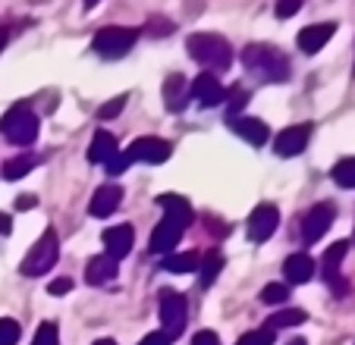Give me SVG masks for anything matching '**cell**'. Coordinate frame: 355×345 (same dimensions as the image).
Here are the masks:
<instances>
[{"label": "cell", "mask_w": 355, "mask_h": 345, "mask_svg": "<svg viewBox=\"0 0 355 345\" xmlns=\"http://www.w3.org/2000/svg\"><path fill=\"white\" fill-rule=\"evenodd\" d=\"M192 345H220V336L214 330H198L192 336Z\"/></svg>", "instance_id": "d590c367"}, {"label": "cell", "mask_w": 355, "mask_h": 345, "mask_svg": "<svg viewBox=\"0 0 355 345\" xmlns=\"http://www.w3.org/2000/svg\"><path fill=\"white\" fill-rule=\"evenodd\" d=\"M283 273H286V283L302 285L315 276V260L309 254H289L286 264H283Z\"/></svg>", "instance_id": "44dd1931"}, {"label": "cell", "mask_w": 355, "mask_h": 345, "mask_svg": "<svg viewBox=\"0 0 355 345\" xmlns=\"http://www.w3.org/2000/svg\"><path fill=\"white\" fill-rule=\"evenodd\" d=\"M336 35V22H318V26H305L299 32V51L302 53H318L330 38Z\"/></svg>", "instance_id": "2e32d148"}, {"label": "cell", "mask_w": 355, "mask_h": 345, "mask_svg": "<svg viewBox=\"0 0 355 345\" xmlns=\"http://www.w3.org/2000/svg\"><path fill=\"white\" fill-rule=\"evenodd\" d=\"M182 233H186L182 226H176L173 220L164 217L161 223L155 226V233H151V251H155V254H170L176 245H180Z\"/></svg>", "instance_id": "e0dca14e"}, {"label": "cell", "mask_w": 355, "mask_h": 345, "mask_svg": "<svg viewBox=\"0 0 355 345\" xmlns=\"http://www.w3.org/2000/svg\"><path fill=\"white\" fill-rule=\"evenodd\" d=\"M189 91H192V98L198 100L201 107H217L227 100V88H223L220 82H217V76H211V73H201L198 79L189 85Z\"/></svg>", "instance_id": "4fadbf2b"}, {"label": "cell", "mask_w": 355, "mask_h": 345, "mask_svg": "<svg viewBox=\"0 0 355 345\" xmlns=\"http://www.w3.org/2000/svg\"><path fill=\"white\" fill-rule=\"evenodd\" d=\"M38 116L28 104H13L3 120H0V132L10 139V145H19V148H28L35 139H38Z\"/></svg>", "instance_id": "3957f363"}, {"label": "cell", "mask_w": 355, "mask_h": 345, "mask_svg": "<svg viewBox=\"0 0 355 345\" xmlns=\"http://www.w3.org/2000/svg\"><path fill=\"white\" fill-rule=\"evenodd\" d=\"M302 3L305 0H277V19H289V16H295L302 10Z\"/></svg>", "instance_id": "836d02e7"}, {"label": "cell", "mask_w": 355, "mask_h": 345, "mask_svg": "<svg viewBox=\"0 0 355 345\" xmlns=\"http://www.w3.org/2000/svg\"><path fill=\"white\" fill-rule=\"evenodd\" d=\"M104 166H107V172H110V176H120V172H126V166H132V163H129V157H126V154H114V157H110Z\"/></svg>", "instance_id": "e575fe53"}, {"label": "cell", "mask_w": 355, "mask_h": 345, "mask_svg": "<svg viewBox=\"0 0 355 345\" xmlns=\"http://www.w3.org/2000/svg\"><path fill=\"white\" fill-rule=\"evenodd\" d=\"M330 176H334V182L340 188H355V157H343Z\"/></svg>", "instance_id": "484cf974"}, {"label": "cell", "mask_w": 355, "mask_h": 345, "mask_svg": "<svg viewBox=\"0 0 355 345\" xmlns=\"http://www.w3.org/2000/svg\"><path fill=\"white\" fill-rule=\"evenodd\" d=\"M35 204H38V201H35L32 195H28V198H26V195H22V198L16 201V207H22V211H26V207H35Z\"/></svg>", "instance_id": "60d3db41"}, {"label": "cell", "mask_w": 355, "mask_h": 345, "mask_svg": "<svg viewBox=\"0 0 355 345\" xmlns=\"http://www.w3.org/2000/svg\"><path fill=\"white\" fill-rule=\"evenodd\" d=\"M227 100H230V110H227V116H239V110L248 104V91H245V88H239V85H236L233 91H227Z\"/></svg>", "instance_id": "1f68e13d"}, {"label": "cell", "mask_w": 355, "mask_h": 345, "mask_svg": "<svg viewBox=\"0 0 355 345\" xmlns=\"http://www.w3.org/2000/svg\"><path fill=\"white\" fill-rule=\"evenodd\" d=\"M236 345H274V330H268V326H264V330H252Z\"/></svg>", "instance_id": "4dcf8cb0"}, {"label": "cell", "mask_w": 355, "mask_h": 345, "mask_svg": "<svg viewBox=\"0 0 355 345\" xmlns=\"http://www.w3.org/2000/svg\"><path fill=\"white\" fill-rule=\"evenodd\" d=\"M289 299V289L283 283H268L261 292V301L264 305H283V301Z\"/></svg>", "instance_id": "f1b7e54d"}, {"label": "cell", "mask_w": 355, "mask_h": 345, "mask_svg": "<svg viewBox=\"0 0 355 345\" xmlns=\"http://www.w3.org/2000/svg\"><path fill=\"white\" fill-rule=\"evenodd\" d=\"M116 154V139L110 132H94V139H92V145H88V160L92 163H107L110 157Z\"/></svg>", "instance_id": "7402d4cb"}, {"label": "cell", "mask_w": 355, "mask_h": 345, "mask_svg": "<svg viewBox=\"0 0 355 345\" xmlns=\"http://www.w3.org/2000/svg\"><path fill=\"white\" fill-rule=\"evenodd\" d=\"M170 151H173L170 141L145 135V139H135L123 154L129 157V163H164V160H170Z\"/></svg>", "instance_id": "9c48e42d"}, {"label": "cell", "mask_w": 355, "mask_h": 345, "mask_svg": "<svg viewBox=\"0 0 355 345\" xmlns=\"http://www.w3.org/2000/svg\"><path fill=\"white\" fill-rule=\"evenodd\" d=\"M189 100H192V91H189L186 76H180V73L167 76V82H164V107L170 113H182L189 107Z\"/></svg>", "instance_id": "9a60e30c"}, {"label": "cell", "mask_w": 355, "mask_h": 345, "mask_svg": "<svg viewBox=\"0 0 355 345\" xmlns=\"http://www.w3.org/2000/svg\"><path fill=\"white\" fill-rule=\"evenodd\" d=\"M69 289H73V279H69V276H60V279H54V283L47 285V292H51V295H67Z\"/></svg>", "instance_id": "8d00e7d4"}, {"label": "cell", "mask_w": 355, "mask_h": 345, "mask_svg": "<svg viewBox=\"0 0 355 345\" xmlns=\"http://www.w3.org/2000/svg\"><path fill=\"white\" fill-rule=\"evenodd\" d=\"M139 345H170V339L164 336V333H148V336L141 339Z\"/></svg>", "instance_id": "f35d334b"}, {"label": "cell", "mask_w": 355, "mask_h": 345, "mask_svg": "<svg viewBox=\"0 0 355 345\" xmlns=\"http://www.w3.org/2000/svg\"><path fill=\"white\" fill-rule=\"evenodd\" d=\"M309 320V314L299 311V308H286V311H277L268 317V330H286V326H299Z\"/></svg>", "instance_id": "d4e9b609"}, {"label": "cell", "mask_w": 355, "mask_h": 345, "mask_svg": "<svg viewBox=\"0 0 355 345\" xmlns=\"http://www.w3.org/2000/svg\"><path fill=\"white\" fill-rule=\"evenodd\" d=\"M35 163H38V157H32V154H22V157H13L3 163V179L16 182L22 179V176H28V172L35 170Z\"/></svg>", "instance_id": "cb8c5ba5"}, {"label": "cell", "mask_w": 355, "mask_h": 345, "mask_svg": "<svg viewBox=\"0 0 355 345\" xmlns=\"http://www.w3.org/2000/svg\"><path fill=\"white\" fill-rule=\"evenodd\" d=\"M309 139H311V126H309V123H305V126L283 129V132L277 135V141H274L277 157H295V154H302V151H305V145H309Z\"/></svg>", "instance_id": "7c38bea8"}, {"label": "cell", "mask_w": 355, "mask_h": 345, "mask_svg": "<svg viewBox=\"0 0 355 345\" xmlns=\"http://www.w3.org/2000/svg\"><path fill=\"white\" fill-rule=\"evenodd\" d=\"M85 7L92 10V7H98V0H85Z\"/></svg>", "instance_id": "f6af8a7d"}, {"label": "cell", "mask_w": 355, "mask_h": 345, "mask_svg": "<svg viewBox=\"0 0 355 345\" xmlns=\"http://www.w3.org/2000/svg\"><path fill=\"white\" fill-rule=\"evenodd\" d=\"M19 339H22V330L16 320H10V317L0 320V345H16Z\"/></svg>", "instance_id": "f546056e"}, {"label": "cell", "mask_w": 355, "mask_h": 345, "mask_svg": "<svg viewBox=\"0 0 355 345\" xmlns=\"http://www.w3.org/2000/svg\"><path fill=\"white\" fill-rule=\"evenodd\" d=\"M120 260H114V258H107V254H98V258H92L88 260V267H85V283L88 285H107V283H114L116 279V273H120Z\"/></svg>", "instance_id": "ac0fdd59"}, {"label": "cell", "mask_w": 355, "mask_h": 345, "mask_svg": "<svg viewBox=\"0 0 355 345\" xmlns=\"http://www.w3.org/2000/svg\"><path fill=\"white\" fill-rule=\"evenodd\" d=\"M120 201H123V188L120 186H101L98 192H94V198H92V204H88V211H92V217H110V213L120 207Z\"/></svg>", "instance_id": "ffe728a7"}, {"label": "cell", "mask_w": 355, "mask_h": 345, "mask_svg": "<svg viewBox=\"0 0 355 345\" xmlns=\"http://www.w3.org/2000/svg\"><path fill=\"white\" fill-rule=\"evenodd\" d=\"M92 345H116L114 339H98V342H92Z\"/></svg>", "instance_id": "b9f144b4"}, {"label": "cell", "mask_w": 355, "mask_h": 345, "mask_svg": "<svg viewBox=\"0 0 355 345\" xmlns=\"http://www.w3.org/2000/svg\"><path fill=\"white\" fill-rule=\"evenodd\" d=\"M161 320H164V336L173 342L180 339V333L186 330V320H189V301L182 299L180 292L173 289H164L161 292Z\"/></svg>", "instance_id": "8992f818"}, {"label": "cell", "mask_w": 355, "mask_h": 345, "mask_svg": "<svg viewBox=\"0 0 355 345\" xmlns=\"http://www.w3.org/2000/svg\"><path fill=\"white\" fill-rule=\"evenodd\" d=\"M157 207L164 211V217L173 220V223L182 226V229H189V226H192V220H195L189 201L180 198V195H161V198H157Z\"/></svg>", "instance_id": "d6986e66"}, {"label": "cell", "mask_w": 355, "mask_h": 345, "mask_svg": "<svg viewBox=\"0 0 355 345\" xmlns=\"http://www.w3.org/2000/svg\"><path fill=\"white\" fill-rule=\"evenodd\" d=\"M336 220V207L330 204V201H321V204H315L305 217H302V242L305 245H315V242L324 239V233H327L330 226H334Z\"/></svg>", "instance_id": "52a82bcc"}, {"label": "cell", "mask_w": 355, "mask_h": 345, "mask_svg": "<svg viewBox=\"0 0 355 345\" xmlns=\"http://www.w3.org/2000/svg\"><path fill=\"white\" fill-rule=\"evenodd\" d=\"M352 73H355V67H352Z\"/></svg>", "instance_id": "bcb514c9"}, {"label": "cell", "mask_w": 355, "mask_h": 345, "mask_svg": "<svg viewBox=\"0 0 355 345\" xmlns=\"http://www.w3.org/2000/svg\"><path fill=\"white\" fill-rule=\"evenodd\" d=\"M3 44H7V32L0 28V51H3Z\"/></svg>", "instance_id": "7bdbcfd3"}, {"label": "cell", "mask_w": 355, "mask_h": 345, "mask_svg": "<svg viewBox=\"0 0 355 345\" xmlns=\"http://www.w3.org/2000/svg\"><path fill=\"white\" fill-rule=\"evenodd\" d=\"M286 345H309V342H305V339H289Z\"/></svg>", "instance_id": "ee69618b"}, {"label": "cell", "mask_w": 355, "mask_h": 345, "mask_svg": "<svg viewBox=\"0 0 355 345\" xmlns=\"http://www.w3.org/2000/svg\"><path fill=\"white\" fill-rule=\"evenodd\" d=\"M346 251H349V242H334V245L324 251V260H321V273H324V279H327V285L334 289L336 299H346L349 295V283L340 276V264H343V258H346Z\"/></svg>", "instance_id": "ba28073f"}, {"label": "cell", "mask_w": 355, "mask_h": 345, "mask_svg": "<svg viewBox=\"0 0 355 345\" xmlns=\"http://www.w3.org/2000/svg\"><path fill=\"white\" fill-rule=\"evenodd\" d=\"M201 267L198 251H182V254H167L164 258V270L167 273H192Z\"/></svg>", "instance_id": "603a6c76"}, {"label": "cell", "mask_w": 355, "mask_h": 345, "mask_svg": "<svg viewBox=\"0 0 355 345\" xmlns=\"http://www.w3.org/2000/svg\"><path fill=\"white\" fill-rule=\"evenodd\" d=\"M145 32H151V35H167V32H173V26L170 22H164V19H148V26H145Z\"/></svg>", "instance_id": "74e56055"}, {"label": "cell", "mask_w": 355, "mask_h": 345, "mask_svg": "<svg viewBox=\"0 0 355 345\" xmlns=\"http://www.w3.org/2000/svg\"><path fill=\"white\" fill-rule=\"evenodd\" d=\"M220 267H223L220 251H211L208 258H205V264H201V285H211V283H214L217 273H220Z\"/></svg>", "instance_id": "4316f807"}, {"label": "cell", "mask_w": 355, "mask_h": 345, "mask_svg": "<svg viewBox=\"0 0 355 345\" xmlns=\"http://www.w3.org/2000/svg\"><path fill=\"white\" fill-rule=\"evenodd\" d=\"M57 258H60V239H57L54 229H44V236H41V239L28 248L26 258H22L19 273L22 276H44V273L57 264Z\"/></svg>", "instance_id": "277c9868"}, {"label": "cell", "mask_w": 355, "mask_h": 345, "mask_svg": "<svg viewBox=\"0 0 355 345\" xmlns=\"http://www.w3.org/2000/svg\"><path fill=\"white\" fill-rule=\"evenodd\" d=\"M10 229H13V220H10V213H0V236H7Z\"/></svg>", "instance_id": "ab89813d"}, {"label": "cell", "mask_w": 355, "mask_h": 345, "mask_svg": "<svg viewBox=\"0 0 355 345\" xmlns=\"http://www.w3.org/2000/svg\"><path fill=\"white\" fill-rule=\"evenodd\" d=\"M227 126L233 129L242 141H248V145H255V148H261L264 141L270 139L268 123L255 120V116H242V113H239V116H227Z\"/></svg>", "instance_id": "8fae6325"}, {"label": "cell", "mask_w": 355, "mask_h": 345, "mask_svg": "<svg viewBox=\"0 0 355 345\" xmlns=\"http://www.w3.org/2000/svg\"><path fill=\"white\" fill-rule=\"evenodd\" d=\"M123 107H126V94H120V98L107 100V104L98 110V116H101V120H116V116L123 113Z\"/></svg>", "instance_id": "d6a6232c"}, {"label": "cell", "mask_w": 355, "mask_h": 345, "mask_svg": "<svg viewBox=\"0 0 355 345\" xmlns=\"http://www.w3.org/2000/svg\"><path fill=\"white\" fill-rule=\"evenodd\" d=\"M135 41H139V28L107 26L94 35L92 47L98 57H104V60H120V57H126V53L135 47Z\"/></svg>", "instance_id": "5b68a950"}, {"label": "cell", "mask_w": 355, "mask_h": 345, "mask_svg": "<svg viewBox=\"0 0 355 345\" xmlns=\"http://www.w3.org/2000/svg\"><path fill=\"white\" fill-rule=\"evenodd\" d=\"M242 67L248 69V76H255L258 82H268V85L286 82L289 73H293L286 53L270 44H248L245 51H242Z\"/></svg>", "instance_id": "6da1fadb"}, {"label": "cell", "mask_w": 355, "mask_h": 345, "mask_svg": "<svg viewBox=\"0 0 355 345\" xmlns=\"http://www.w3.org/2000/svg\"><path fill=\"white\" fill-rule=\"evenodd\" d=\"M132 242H135V233L129 223L110 226L107 233H104V254L114 260H123L129 251H132Z\"/></svg>", "instance_id": "5bb4252c"}, {"label": "cell", "mask_w": 355, "mask_h": 345, "mask_svg": "<svg viewBox=\"0 0 355 345\" xmlns=\"http://www.w3.org/2000/svg\"><path fill=\"white\" fill-rule=\"evenodd\" d=\"M186 47H189V57H192L195 63H201L211 76L230 69V63H233V47H230V41L220 38V35H214V32L189 35Z\"/></svg>", "instance_id": "7a4b0ae2"}, {"label": "cell", "mask_w": 355, "mask_h": 345, "mask_svg": "<svg viewBox=\"0 0 355 345\" xmlns=\"http://www.w3.org/2000/svg\"><path fill=\"white\" fill-rule=\"evenodd\" d=\"M280 226V211L274 204H258L248 217V239L252 242H268Z\"/></svg>", "instance_id": "30bf717a"}, {"label": "cell", "mask_w": 355, "mask_h": 345, "mask_svg": "<svg viewBox=\"0 0 355 345\" xmlns=\"http://www.w3.org/2000/svg\"><path fill=\"white\" fill-rule=\"evenodd\" d=\"M32 345H60V330H57V324H41L38 326V333H35V339H32Z\"/></svg>", "instance_id": "83f0119b"}]
</instances>
